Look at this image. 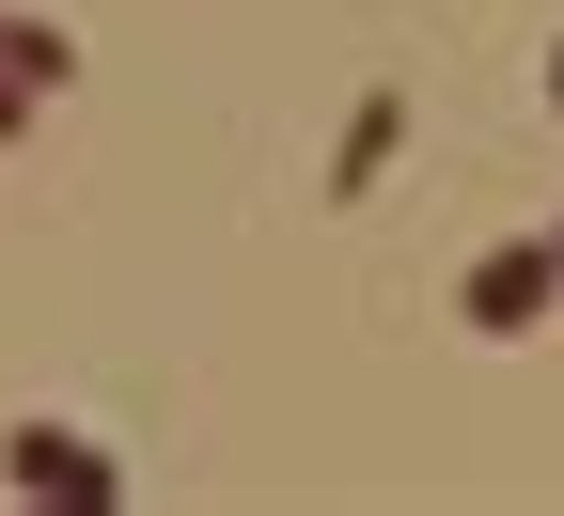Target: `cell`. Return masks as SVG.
I'll return each mask as SVG.
<instances>
[{
	"label": "cell",
	"mask_w": 564,
	"mask_h": 516,
	"mask_svg": "<svg viewBox=\"0 0 564 516\" xmlns=\"http://www.w3.org/2000/svg\"><path fill=\"white\" fill-rule=\"evenodd\" d=\"M455 314L486 329V344H518V329H549L564 314V235H502L470 282H455Z\"/></svg>",
	"instance_id": "obj_1"
},
{
	"label": "cell",
	"mask_w": 564,
	"mask_h": 516,
	"mask_svg": "<svg viewBox=\"0 0 564 516\" xmlns=\"http://www.w3.org/2000/svg\"><path fill=\"white\" fill-rule=\"evenodd\" d=\"M0 485H17V501H63V516H110V501H126V470L95 454L79 422H17V454H0Z\"/></svg>",
	"instance_id": "obj_2"
},
{
	"label": "cell",
	"mask_w": 564,
	"mask_h": 516,
	"mask_svg": "<svg viewBox=\"0 0 564 516\" xmlns=\"http://www.w3.org/2000/svg\"><path fill=\"white\" fill-rule=\"evenodd\" d=\"M392 141H408V95H361V110H345V157H329V204H361L392 173Z\"/></svg>",
	"instance_id": "obj_3"
},
{
	"label": "cell",
	"mask_w": 564,
	"mask_h": 516,
	"mask_svg": "<svg viewBox=\"0 0 564 516\" xmlns=\"http://www.w3.org/2000/svg\"><path fill=\"white\" fill-rule=\"evenodd\" d=\"M0 79L63 95V79H79V32H63V17H0Z\"/></svg>",
	"instance_id": "obj_4"
},
{
	"label": "cell",
	"mask_w": 564,
	"mask_h": 516,
	"mask_svg": "<svg viewBox=\"0 0 564 516\" xmlns=\"http://www.w3.org/2000/svg\"><path fill=\"white\" fill-rule=\"evenodd\" d=\"M32 110H47V95H32V79H0V141H17V125H32Z\"/></svg>",
	"instance_id": "obj_5"
},
{
	"label": "cell",
	"mask_w": 564,
	"mask_h": 516,
	"mask_svg": "<svg viewBox=\"0 0 564 516\" xmlns=\"http://www.w3.org/2000/svg\"><path fill=\"white\" fill-rule=\"evenodd\" d=\"M549 110H564V32H549Z\"/></svg>",
	"instance_id": "obj_6"
}]
</instances>
